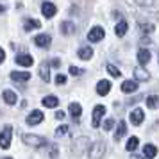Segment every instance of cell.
I'll return each mask as SVG.
<instances>
[{"label":"cell","mask_w":159,"mask_h":159,"mask_svg":"<svg viewBox=\"0 0 159 159\" xmlns=\"http://www.w3.org/2000/svg\"><path fill=\"white\" fill-rule=\"evenodd\" d=\"M88 156H89V159H102L106 156V145L102 143V141L91 143L89 148H88Z\"/></svg>","instance_id":"obj_1"},{"label":"cell","mask_w":159,"mask_h":159,"mask_svg":"<svg viewBox=\"0 0 159 159\" xmlns=\"http://www.w3.org/2000/svg\"><path fill=\"white\" fill-rule=\"evenodd\" d=\"M23 143L29 145V147H34V148H41L47 145V139L43 136H38V134H23Z\"/></svg>","instance_id":"obj_2"},{"label":"cell","mask_w":159,"mask_h":159,"mask_svg":"<svg viewBox=\"0 0 159 159\" xmlns=\"http://www.w3.org/2000/svg\"><path fill=\"white\" fill-rule=\"evenodd\" d=\"M89 145H91V141H89L86 136H80V138H77V139H75V145H73V152H75L77 156H82V154H84V152L89 148Z\"/></svg>","instance_id":"obj_3"},{"label":"cell","mask_w":159,"mask_h":159,"mask_svg":"<svg viewBox=\"0 0 159 159\" xmlns=\"http://www.w3.org/2000/svg\"><path fill=\"white\" fill-rule=\"evenodd\" d=\"M11 138H13V127L6 125L2 132H0V147L2 148H9L11 147Z\"/></svg>","instance_id":"obj_4"},{"label":"cell","mask_w":159,"mask_h":159,"mask_svg":"<svg viewBox=\"0 0 159 159\" xmlns=\"http://www.w3.org/2000/svg\"><path fill=\"white\" fill-rule=\"evenodd\" d=\"M104 36H106V32H104V29H102V27H98V25L91 27V30L88 32V39H89L91 43H98V41H102V39H104Z\"/></svg>","instance_id":"obj_5"},{"label":"cell","mask_w":159,"mask_h":159,"mask_svg":"<svg viewBox=\"0 0 159 159\" xmlns=\"http://www.w3.org/2000/svg\"><path fill=\"white\" fill-rule=\"evenodd\" d=\"M104 115H106V107L104 106H95V109H93V120H91V125H93L95 129H98L100 127V120L104 118Z\"/></svg>","instance_id":"obj_6"},{"label":"cell","mask_w":159,"mask_h":159,"mask_svg":"<svg viewBox=\"0 0 159 159\" xmlns=\"http://www.w3.org/2000/svg\"><path fill=\"white\" fill-rule=\"evenodd\" d=\"M129 120L132 125H141L145 120V113L141 111V109H132L130 111V115H129Z\"/></svg>","instance_id":"obj_7"},{"label":"cell","mask_w":159,"mask_h":159,"mask_svg":"<svg viewBox=\"0 0 159 159\" xmlns=\"http://www.w3.org/2000/svg\"><path fill=\"white\" fill-rule=\"evenodd\" d=\"M41 13H43L45 18H54L56 13H57V7H56L52 2H43V4H41Z\"/></svg>","instance_id":"obj_8"},{"label":"cell","mask_w":159,"mask_h":159,"mask_svg":"<svg viewBox=\"0 0 159 159\" xmlns=\"http://www.w3.org/2000/svg\"><path fill=\"white\" fill-rule=\"evenodd\" d=\"M25 122H27V125H38V123L43 122V113L36 109V111H32V113L27 116V120H25Z\"/></svg>","instance_id":"obj_9"},{"label":"cell","mask_w":159,"mask_h":159,"mask_svg":"<svg viewBox=\"0 0 159 159\" xmlns=\"http://www.w3.org/2000/svg\"><path fill=\"white\" fill-rule=\"evenodd\" d=\"M111 82L109 80H106V79H102V80H98V84H97V93L100 95V97H106V95L111 91Z\"/></svg>","instance_id":"obj_10"},{"label":"cell","mask_w":159,"mask_h":159,"mask_svg":"<svg viewBox=\"0 0 159 159\" xmlns=\"http://www.w3.org/2000/svg\"><path fill=\"white\" fill-rule=\"evenodd\" d=\"M50 41H52V38L48 36V34H38V36L34 38V43H36V47H39V48L50 47Z\"/></svg>","instance_id":"obj_11"},{"label":"cell","mask_w":159,"mask_h":159,"mask_svg":"<svg viewBox=\"0 0 159 159\" xmlns=\"http://www.w3.org/2000/svg\"><path fill=\"white\" fill-rule=\"evenodd\" d=\"M138 63L141 66H147L150 63V52H148V48H139L138 50Z\"/></svg>","instance_id":"obj_12"},{"label":"cell","mask_w":159,"mask_h":159,"mask_svg":"<svg viewBox=\"0 0 159 159\" xmlns=\"http://www.w3.org/2000/svg\"><path fill=\"white\" fill-rule=\"evenodd\" d=\"M59 30H61V34H65V36H72L73 32H75V23L73 22H61Z\"/></svg>","instance_id":"obj_13"},{"label":"cell","mask_w":159,"mask_h":159,"mask_svg":"<svg viewBox=\"0 0 159 159\" xmlns=\"http://www.w3.org/2000/svg\"><path fill=\"white\" fill-rule=\"evenodd\" d=\"M150 79V73L145 70L143 66L139 68H134V80H139V82H145V80Z\"/></svg>","instance_id":"obj_14"},{"label":"cell","mask_w":159,"mask_h":159,"mask_svg":"<svg viewBox=\"0 0 159 159\" xmlns=\"http://www.w3.org/2000/svg\"><path fill=\"white\" fill-rule=\"evenodd\" d=\"M32 63H34V59H32V56H29V54H22V56H18V57H16V65L23 66V68L32 66Z\"/></svg>","instance_id":"obj_15"},{"label":"cell","mask_w":159,"mask_h":159,"mask_svg":"<svg viewBox=\"0 0 159 159\" xmlns=\"http://www.w3.org/2000/svg\"><path fill=\"white\" fill-rule=\"evenodd\" d=\"M156 156H157V147L152 145V143L145 145L143 147V157L145 159H152V157H156Z\"/></svg>","instance_id":"obj_16"},{"label":"cell","mask_w":159,"mask_h":159,"mask_svg":"<svg viewBox=\"0 0 159 159\" xmlns=\"http://www.w3.org/2000/svg\"><path fill=\"white\" fill-rule=\"evenodd\" d=\"M136 89H138V80H123L122 82L123 93H134Z\"/></svg>","instance_id":"obj_17"},{"label":"cell","mask_w":159,"mask_h":159,"mask_svg":"<svg viewBox=\"0 0 159 159\" xmlns=\"http://www.w3.org/2000/svg\"><path fill=\"white\" fill-rule=\"evenodd\" d=\"M2 98H4V102L9 104V106H15L16 100H18V98H16V93H15V91H11V89H4Z\"/></svg>","instance_id":"obj_18"},{"label":"cell","mask_w":159,"mask_h":159,"mask_svg":"<svg viewBox=\"0 0 159 159\" xmlns=\"http://www.w3.org/2000/svg\"><path fill=\"white\" fill-rule=\"evenodd\" d=\"M39 77H41L45 82L50 80V65H48V63H41V65H39Z\"/></svg>","instance_id":"obj_19"},{"label":"cell","mask_w":159,"mask_h":159,"mask_svg":"<svg viewBox=\"0 0 159 159\" xmlns=\"http://www.w3.org/2000/svg\"><path fill=\"white\" fill-rule=\"evenodd\" d=\"M41 102H43L45 107H48V109H50V107H57V106H59V98L56 97V95H47Z\"/></svg>","instance_id":"obj_20"},{"label":"cell","mask_w":159,"mask_h":159,"mask_svg":"<svg viewBox=\"0 0 159 159\" xmlns=\"http://www.w3.org/2000/svg\"><path fill=\"white\" fill-rule=\"evenodd\" d=\"M11 79L16 80V82H25V80L30 79L29 72H11Z\"/></svg>","instance_id":"obj_21"},{"label":"cell","mask_w":159,"mask_h":159,"mask_svg":"<svg viewBox=\"0 0 159 159\" xmlns=\"http://www.w3.org/2000/svg\"><path fill=\"white\" fill-rule=\"evenodd\" d=\"M79 57L82 61H88V59L93 57V48L91 47H80L79 48Z\"/></svg>","instance_id":"obj_22"},{"label":"cell","mask_w":159,"mask_h":159,"mask_svg":"<svg viewBox=\"0 0 159 159\" xmlns=\"http://www.w3.org/2000/svg\"><path fill=\"white\" fill-rule=\"evenodd\" d=\"M125 132H127V123L120 122L118 123V127H116V132H115V141H120V139L125 136Z\"/></svg>","instance_id":"obj_23"},{"label":"cell","mask_w":159,"mask_h":159,"mask_svg":"<svg viewBox=\"0 0 159 159\" xmlns=\"http://www.w3.org/2000/svg\"><path fill=\"white\" fill-rule=\"evenodd\" d=\"M68 109H70V115H72L75 120H79L80 115H82V107H80V104H77V102H72Z\"/></svg>","instance_id":"obj_24"},{"label":"cell","mask_w":159,"mask_h":159,"mask_svg":"<svg viewBox=\"0 0 159 159\" xmlns=\"http://www.w3.org/2000/svg\"><path fill=\"white\" fill-rule=\"evenodd\" d=\"M127 29H129V25H127V22H123V20H120V22L116 23V27H115V32H116V36H125V32H127Z\"/></svg>","instance_id":"obj_25"},{"label":"cell","mask_w":159,"mask_h":159,"mask_svg":"<svg viewBox=\"0 0 159 159\" xmlns=\"http://www.w3.org/2000/svg\"><path fill=\"white\" fill-rule=\"evenodd\" d=\"M39 27H41L39 20H34V18H29L25 22V25H23V29L27 30V32H30V30H34V29H39Z\"/></svg>","instance_id":"obj_26"},{"label":"cell","mask_w":159,"mask_h":159,"mask_svg":"<svg viewBox=\"0 0 159 159\" xmlns=\"http://www.w3.org/2000/svg\"><path fill=\"white\" fill-rule=\"evenodd\" d=\"M145 102H147L148 109H157L159 107V97H157V95H148Z\"/></svg>","instance_id":"obj_27"},{"label":"cell","mask_w":159,"mask_h":159,"mask_svg":"<svg viewBox=\"0 0 159 159\" xmlns=\"http://www.w3.org/2000/svg\"><path fill=\"white\" fill-rule=\"evenodd\" d=\"M138 145H139V139H138L136 136H132V138H129V141H127V145H125V148L129 152H132V150H136L138 148Z\"/></svg>","instance_id":"obj_28"},{"label":"cell","mask_w":159,"mask_h":159,"mask_svg":"<svg viewBox=\"0 0 159 159\" xmlns=\"http://www.w3.org/2000/svg\"><path fill=\"white\" fill-rule=\"evenodd\" d=\"M106 68H107V72L111 73V77H120V75H122V72H120V70H118L115 65H111V63H109Z\"/></svg>","instance_id":"obj_29"},{"label":"cell","mask_w":159,"mask_h":159,"mask_svg":"<svg viewBox=\"0 0 159 159\" xmlns=\"http://www.w3.org/2000/svg\"><path fill=\"white\" fill-rule=\"evenodd\" d=\"M66 132H68V125H59L57 129H56V138H61V136H65Z\"/></svg>","instance_id":"obj_30"},{"label":"cell","mask_w":159,"mask_h":159,"mask_svg":"<svg viewBox=\"0 0 159 159\" xmlns=\"http://www.w3.org/2000/svg\"><path fill=\"white\" fill-rule=\"evenodd\" d=\"M113 125H115V120L107 118V120L104 122V130H111V129H113Z\"/></svg>","instance_id":"obj_31"},{"label":"cell","mask_w":159,"mask_h":159,"mask_svg":"<svg viewBox=\"0 0 159 159\" xmlns=\"http://www.w3.org/2000/svg\"><path fill=\"white\" fill-rule=\"evenodd\" d=\"M82 72H84L82 68H77V66H70V73H72V75H82Z\"/></svg>","instance_id":"obj_32"},{"label":"cell","mask_w":159,"mask_h":159,"mask_svg":"<svg viewBox=\"0 0 159 159\" xmlns=\"http://www.w3.org/2000/svg\"><path fill=\"white\" fill-rule=\"evenodd\" d=\"M65 82H66V75L59 73L57 77H56V84H57V86H61V84H65Z\"/></svg>","instance_id":"obj_33"},{"label":"cell","mask_w":159,"mask_h":159,"mask_svg":"<svg viewBox=\"0 0 159 159\" xmlns=\"http://www.w3.org/2000/svg\"><path fill=\"white\" fill-rule=\"evenodd\" d=\"M141 30L143 32H152L154 30V25L152 23H141Z\"/></svg>","instance_id":"obj_34"},{"label":"cell","mask_w":159,"mask_h":159,"mask_svg":"<svg viewBox=\"0 0 159 159\" xmlns=\"http://www.w3.org/2000/svg\"><path fill=\"white\" fill-rule=\"evenodd\" d=\"M139 6H145V7H148V6H152L154 4V0H136Z\"/></svg>","instance_id":"obj_35"},{"label":"cell","mask_w":159,"mask_h":159,"mask_svg":"<svg viewBox=\"0 0 159 159\" xmlns=\"http://www.w3.org/2000/svg\"><path fill=\"white\" fill-rule=\"evenodd\" d=\"M50 157L57 159V148H56V145H50Z\"/></svg>","instance_id":"obj_36"},{"label":"cell","mask_w":159,"mask_h":159,"mask_svg":"<svg viewBox=\"0 0 159 159\" xmlns=\"http://www.w3.org/2000/svg\"><path fill=\"white\" fill-rule=\"evenodd\" d=\"M65 111H57V113H56V118H57V120H65Z\"/></svg>","instance_id":"obj_37"},{"label":"cell","mask_w":159,"mask_h":159,"mask_svg":"<svg viewBox=\"0 0 159 159\" xmlns=\"http://www.w3.org/2000/svg\"><path fill=\"white\" fill-rule=\"evenodd\" d=\"M59 65H61V61H59V59H54V61L50 63V66H54V68H57Z\"/></svg>","instance_id":"obj_38"},{"label":"cell","mask_w":159,"mask_h":159,"mask_svg":"<svg viewBox=\"0 0 159 159\" xmlns=\"http://www.w3.org/2000/svg\"><path fill=\"white\" fill-rule=\"evenodd\" d=\"M4 59H6V52L0 48V63H4Z\"/></svg>","instance_id":"obj_39"},{"label":"cell","mask_w":159,"mask_h":159,"mask_svg":"<svg viewBox=\"0 0 159 159\" xmlns=\"http://www.w3.org/2000/svg\"><path fill=\"white\" fill-rule=\"evenodd\" d=\"M130 159H145V157H143V156H136V154H134V156H132Z\"/></svg>","instance_id":"obj_40"},{"label":"cell","mask_w":159,"mask_h":159,"mask_svg":"<svg viewBox=\"0 0 159 159\" xmlns=\"http://www.w3.org/2000/svg\"><path fill=\"white\" fill-rule=\"evenodd\" d=\"M0 13H6V7L4 6H0Z\"/></svg>","instance_id":"obj_41"},{"label":"cell","mask_w":159,"mask_h":159,"mask_svg":"<svg viewBox=\"0 0 159 159\" xmlns=\"http://www.w3.org/2000/svg\"><path fill=\"white\" fill-rule=\"evenodd\" d=\"M2 159H13V157H2Z\"/></svg>","instance_id":"obj_42"}]
</instances>
